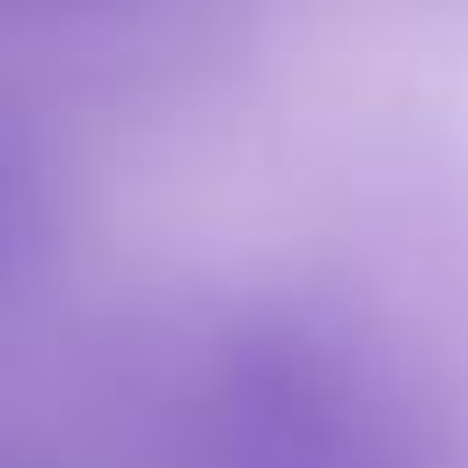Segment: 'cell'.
Masks as SVG:
<instances>
[{"label":"cell","instance_id":"6da1fadb","mask_svg":"<svg viewBox=\"0 0 468 468\" xmlns=\"http://www.w3.org/2000/svg\"><path fill=\"white\" fill-rule=\"evenodd\" d=\"M234 468H366L358 417L307 366H263L234 388Z\"/></svg>","mask_w":468,"mask_h":468},{"label":"cell","instance_id":"7a4b0ae2","mask_svg":"<svg viewBox=\"0 0 468 468\" xmlns=\"http://www.w3.org/2000/svg\"><path fill=\"white\" fill-rule=\"evenodd\" d=\"M37 256H44V197H37L29 161L0 139V292L22 285Z\"/></svg>","mask_w":468,"mask_h":468}]
</instances>
